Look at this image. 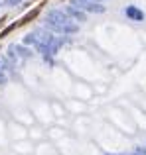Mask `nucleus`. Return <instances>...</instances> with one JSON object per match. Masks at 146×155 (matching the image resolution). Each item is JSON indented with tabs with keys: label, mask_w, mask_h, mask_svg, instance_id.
<instances>
[{
	"label": "nucleus",
	"mask_w": 146,
	"mask_h": 155,
	"mask_svg": "<svg viewBox=\"0 0 146 155\" xmlns=\"http://www.w3.org/2000/svg\"><path fill=\"white\" fill-rule=\"evenodd\" d=\"M46 28H50L51 31H57V34H75L79 30V26L67 16V12H61V10L47 12Z\"/></svg>",
	"instance_id": "obj_1"
},
{
	"label": "nucleus",
	"mask_w": 146,
	"mask_h": 155,
	"mask_svg": "<svg viewBox=\"0 0 146 155\" xmlns=\"http://www.w3.org/2000/svg\"><path fill=\"white\" fill-rule=\"evenodd\" d=\"M75 4H79L81 10L93 12V14H103L105 12V6H101L97 0H75Z\"/></svg>",
	"instance_id": "obj_2"
},
{
	"label": "nucleus",
	"mask_w": 146,
	"mask_h": 155,
	"mask_svg": "<svg viewBox=\"0 0 146 155\" xmlns=\"http://www.w3.org/2000/svg\"><path fill=\"white\" fill-rule=\"evenodd\" d=\"M65 12H67V16H69L71 20H75V22H85V20H87V14H85V10H81V8L73 6V4L65 8Z\"/></svg>",
	"instance_id": "obj_3"
},
{
	"label": "nucleus",
	"mask_w": 146,
	"mask_h": 155,
	"mask_svg": "<svg viewBox=\"0 0 146 155\" xmlns=\"http://www.w3.org/2000/svg\"><path fill=\"white\" fill-rule=\"evenodd\" d=\"M124 14H127V18H130L132 22H142L144 20V12L136 6H127L124 8Z\"/></svg>",
	"instance_id": "obj_4"
},
{
	"label": "nucleus",
	"mask_w": 146,
	"mask_h": 155,
	"mask_svg": "<svg viewBox=\"0 0 146 155\" xmlns=\"http://www.w3.org/2000/svg\"><path fill=\"white\" fill-rule=\"evenodd\" d=\"M8 71H10V65L0 57V87H4L8 83Z\"/></svg>",
	"instance_id": "obj_5"
},
{
	"label": "nucleus",
	"mask_w": 146,
	"mask_h": 155,
	"mask_svg": "<svg viewBox=\"0 0 146 155\" xmlns=\"http://www.w3.org/2000/svg\"><path fill=\"white\" fill-rule=\"evenodd\" d=\"M14 47H16V51L20 53V57H30V55H32V53L28 51L26 47H22V45H14Z\"/></svg>",
	"instance_id": "obj_6"
},
{
	"label": "nucleus",
	"mask_w": 146,
	"mask_h": 155,
	"mask_svg": "<svg viewBox=\"0 0 146 155\" xmlns=\"http://www.w3.org/2000/svg\"><path fill=\"white\" fill-rule=\"evenodd\" d=\"M24 43H26V45H36V38H34V34H30V35H26V39H24Z\"/></svg>",
	"instance_id": "obj_7"
},
{
	"label": "nucleus",
	"mask_w": 146,
	"mask_h": 155,
	"mask_svg": "<svg viewBox=\"0 0 146 155\" xmlns=\"http://www.w3.org/2000/svg\"><path fill=\"white\" fill-rule=\"evenodd\" d=\"M8 6H16V4H20V0H6Z\"/></svg>",
	"instance_id": "obj_8"
},
{
	"label": "nucleus",
	"mask_w": 146,
	"mask_h": 155,
	"mask_svg": "<svg viewBox=\"0 0 146 155\" xmlns=\"http://www.w3.org/2000/svg\"><path fill=\"white\" fill-rule=\"evenodd\" d=\"M107 155H115V153H107ZM134 155H142V153H134Z\"/></svg>",
	"instance_id": "obj_9"
}]
</instances>
